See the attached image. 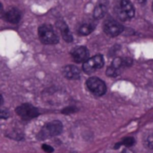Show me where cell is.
Returning <instances> with one entry per match:
<instances>
[{
  "mask_svg": "<svg viewBox=\"0 0 153 153\" xmlns=\"http://www.w3.org/2000/svg\"><path fill=\"white\" fill-rule=\"evenodd\" d=\"M146 145H147L148 148L153 149V135H150L146 139Z\"/></svg>",
  "mask_w": 153,
  "mask_h": 153,
  "instance_id": "9a60e30c",
  "label": "cell"
},
{
  "mask_svg": "<svg viewBox=\"0 0 153 153\" xmlns=\"http://www.w3.org/2000/svg\"><path fill=\"white\" fill-rule=\"evenodd\" d=\"M104 65V58L101 55H96L91 58H89L86 62L83 63L82 69L85 74H91L97 70L102 68Z\"/></svg>",
  "mask_w": 153,
  "mask_h": 153,
  "instance_id": "5b68a950",
  "label": "cell"
},
{
  "mask_svg": "<svg viewBox=\"0 0 153 153\" xmlns=\"http://www.w3.org/2000/svg\"><path fill=\"white\" fill-rule=\"evenodd\" d=\"M4 111H5V110H2V111H1V117H2V118H4H4H7V117L9 116L8 112H6V113H5Z\"/></svg>",
  "mask_w": 153,
  "mask_h": 153,
  "instance_id": "e0dca14e",
  "label": "cell"
},
{
  "mask_svg": "<svg viewBox=\"0 0 153 153\" xmlns=\"http://www.w3.org/2000/svg\"><path fill=\"white\" fill-rule=\"evenodd\" d=\"M42 149H43L46 152H48V153L53 152H54L53 148H52V147H50V146H48V145H47V144H43V145H42Z\"/></svg>",
  "mask_w": 153,
  "mask_h": 153,
  "instance_id": "2e32d148",
  "label": "cell"
},
{
  "mask_svg": "<svg viewBox=\"0 0 153 153\" xmlns=\"http://www.w3.org/2000/svg\"><path fill=\"white\" fill-rule=\"evenodd\" d=\"M152 11H153V3H152Z\"/></svg>",
  "mask_w": 153,
  "mask_h": 153,
  "instance_id": "ffe728a7",
  "label": "cell"
},
{
  "mask_svg": "<svg viewBox=\"0 0 153 153\" xmlns=\"http://www.w3.org/2000/svg\"><path fill=\"white\" fill-rule=\"evenodd\" d=\"M90 53L85 47H77L72 52V57L76 63H84L89 59Z\"/></svg>",
  "mask_w": 153,
  "mask_h": 153,
  "instance_id": "ba28073f",
  "label": "cell"
},
{
  "mask_svg": "<svg viewBox=\"0 0 153 153\" xmlns=\"http://www.w3.org/2000/svg\"><path fill=\"white\" fill-rule=\"evenodd\" d=\"M95 29V24L91 22H83L79 25V28L77 29V33L81 36H87L91 34Z\"/></svg>",
  "mask_w": 153,
  "mask_h": 153,
  "instance_id": "7c38bea8",
  "label": "cell"
},
{
  "mask_svg": "<svg viewBox=\"0 0 153 153\" xmlns=\"http://www.w3.org/2000/svg\"><path fill=\"white\" fill-rule=\"evenodd\" d=\"M104 32L109 37H117L121 34L124 30L123 25L114 19H107L103 24Z\"/></svg>",
  "mask_w": 153,
  "mask_h": 153,
  "instance_id": "8992f818",
  "label": "cell"
},
{
  "mask_svg": "<svg viewBox=\"0 0 153 153\" xmlns=\"http://www.w3.org/2000/svg\"><path fill=\"white\" fill-rule=\"evenodd\" d=\"M3 17L6 22L13 23V24H17L21 21L22 13L19 9L15 7H12L3 14Z\"/></svg>",
  "mask_w": 153,
  "mask_h": 153,
  "instance_id": "9c48e42d",
  "label": "cell"
},
{
  "mask_svg": "<svg viewBox=\"0 0 153 153\" xmlns=\"http://www.w3.org/2000/svg\"><path fill=\"white\" fill-rule=\"evenodd\" d=\"M121 153H135L134 151H132V150H130V149H126V150H124L123 152Z\"/></svg>",
  "mask_w": 153,
  "mask_h": 153,
  "instance_id": "ac0fdd59",
  "label": "cell"
},
{
  "mask_svg": "<svg viewBox=\"0 0 153 153\" xmlns=\"http://www.w3.org/2000/svg\"><path fill=\"white\" fill-rule=\"evenodd\" d=\"M108 2L107 0H99L93 10V17L97 20L103 18L108 12Z\"/></svg>",
  "mask_w": 153,
  "mask_h": 153,
  "instance_id": "30bf717a",
  "label": "cell"
},
{
  "mask_svg": "<svg viewBox=\"0 0 153 153\" xmlns=\"http://www.w3.org/2000/svg\"><path fill=\"white\" fill-rule=\"evenodd\" d=\"M63 74L69 80H77L80 78L81 71L77 66L73 65H68L64 67Z\"/></svg>",
  "mask_w": 153,
  "mask_h": 153,
  "instance_id": "8fae6325",
  "label": "cell"
},
{
  "mask_svg": "<svg viewBox=\"0 0 153 153\" xmlns=\"http://www.w3.org/2000/svg\"><path fill=\"white\" fill-rule=\"evenodd\" d=\"M16 113L23 119H31L39 116L38 109L31 104H22L16 108Z\"/></svg>",
  "mask_w": 153,
  "mask_h": 153,
  "instance_id": "52a82bcc",
  "label": "cell"
},
{
  "mask_svg": "<svg viewBox=\"0 0 153 153\" xmlns=\"http://www.w3.org/2000/svg\"><path fill=\"white\" fill-rule=\"evenodd\" d=\"M88 90L95 96H103L107 91L106 83L98 77H91L86 82Z\"/></svg>",
  "mask_w": 153,
  "mask_h": 153,
  "instance_id": "277c9868",
  "label": "cell"
},
{
  "mask_svg": "<svg viewBox=\"0 0 153 153\" xmlns=\"http://www.w3.org/2000/svg\"><path fill=\"white\" fill-rule=\"evenodd\" d=\"M39 40L46 45H54L56 44L59 40L56 32L55 31L53 26L50 24H43L39 26Z\"/></svg>",
  "mask_w": 153,
  "mask_h": 153,
  "instance_id": "7a4b0ae2",
  "label": "cell"
},
{
  "mask_svg": "<svg viewBox=\"0 0 153 153\" xmlns=\"http://www.w3.org/2000/svg\"><path fill=\"white\" fill-rule=\"evenodd\" d=\"M58 28L60 29V31H61V34H62L63 39H64L66 42L70 43V42H72V41L74 40L73 35H72V33H71V31H70V30H69V28H68V26L66 25L65 22H59V23H58Z\"/></svg>",
  "mask_w": 153,
  "mask_h": 153,
  "instance_id": "4fadbf2b",
  "label": "cell"
},
{
  "mask_svg": "<svg viewBox=\"0 0 153 153\" xmlns=\"http://www.w3.org/2000/svg\"><path fill=\"white\" fill-rule=\"evenodd\" d=\"M138 1H139L140 3H144V2H145L146 0H138Z\"/></svg>",
  "mask_w": 153,
  "mask_h": 153,
  "instance_id": "d6986e66",
  "label": "cell"
},
{
  "mask_svg": "<svg viewBox=\"0 0 153 153\" xmlns=\"http://www.w3.org/2000/svg\"><path fill=\"white\" fill-rule=\"evenodd\" d=\"M63 130V125L59 121H52L45 125V126L39 132V137L40 139H46L48 137H53L61 134Z\"/></svg>",
  "mask_w": 153,
  "mask_h": 153,
  "instance_id": "3957f363",
  "label": "cell"
},
{
  "mask_svg": "<svg viewBox=\"0 0 153 153\" xmlns=\"http://www.w3.org/2000/svg\"><path fill=\"white\" fill-rule=\"evenodd\" d=\"M134 143H135V141L133 137H128V138H126L120 144H123L126 147H131L134 144Z\"/></svg>",
  "mask_w": 153,
  "mask_h": 153,
  "instance_id": "5bb4252c",
  "label": "cell"
},
{
  "mask_svg": "<svg viewBox=\"0 0 153 153\" xmlns=\"http://www.w3.org/2000/svg\"><path fill=\"white\" fill-rule=\"evenodd\" d=\"M114 11L119 20L126 22L134 16V8L133 4L128 0H117Z\"/></svg>",
  "mask_w": 153,
  "mask_h": 153,
  "instance_id": "6da1fadb",
  "label": "cell"
}]
</instances>
